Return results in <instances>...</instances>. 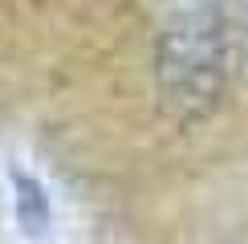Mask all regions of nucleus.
<instances>
[{
    "instance_id": "nucleus-1",
    "label": "nucleus",
    "mask_w": 248,
    "mask_h": 244,
    "mask_svg": "<svg viewBox=\"0 0 248 244\" xmlns=\"http://www.w3.org/2000/svg\"><path fill=\"white\" fill-rule=\"evenodd\" d=\"M228 29L216 13H183L163 33L155 53L163 110L179 122H203L228 90Z\"/></svg>"
},
{
    "instance_id": "nucleus-2",
    "label": "nucleus",
    "mask_w": 248,
    "mask_h": 244,
    "mask_svg": "<svg viewBox=\"0 0 248 244\" xmlns=\"http://www.w3.org/2000/svg\"><path fill=\"white\" fill-rule=\"evenodd\" d=\"M8 183H13V212H16L20 232H25L29 240H45L49 224H53V203H49L41 179L29 175V171H20V167H13Z\"/></svg>"
},
{
    "instance_id": "nucleus-3",
    "label": "nucleus",
    "mask_w": 248,
    "mask_h": 244,
    "mask_svg": "<svg viewBox=\"0 0 248 244\" xmlns=\"http://www.w3.org/2000/svg\"><path fill=\"white\" fill-rule=\"evenodd\" d=\"M224 244H228V240H224Z\"/></svg>"
}]
</instances>
